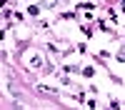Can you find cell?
Wrapping results in <instances>:
<instances>
[{
	"label": "cell",
	"instance_id": "6da1fadb",
	"mask_svg": "<svg viewBox=\"0 0 125 110\" xmlns=\"http://www.w3.org/2000/svg\"><path fill=\"white\" fill-rule=\"evenodd\" d=\"M40 5H43V8H55L58 0H40Z\"/></svg>",
	"mask_w": 125,
	"mask_h": 110
},
{
	"label": "cell",
	"instance_id": "7a4b0ae2",
	"mask_svg": "<svg viewBox=\"0 0 125 110\" xmlns=\"http://www.w3.org/2000/svg\"><path fill=\"white\" fill-rule=\"evenodd\" d=\"M28 13H30V15H38V13H40V8H38V5H30Z\"/></svg>",
	"mask_w": 125,
	"mask_h": 110
}]
</instances>
